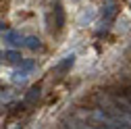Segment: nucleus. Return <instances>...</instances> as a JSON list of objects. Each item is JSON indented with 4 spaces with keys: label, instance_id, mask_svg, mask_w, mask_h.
<instances>
[{
    "label": "nucleus",
    "instance_id": "obj_4",
    "mask_svg": "<svg viewBox=\"0 0 131 129\" xmlns=\"http://www.w3.org/2000/svg\"><path fill=\"white\" fill-rule=\"evenodd\" d=\"M6 40H8L10 44H19V42H17V40H19V36H17V34H8V36H6Z\"/></svg>",
    "mask_w": 131,
    "mask_h": 129
},
{
    "label": "nucleus",
    "instance_id": "obj_2",
    "mask_svg": "<svg viewBox=\"0 0 131 129\" xmlns=\"http://www.w3.org/2000/svg\"><path fill=\"white\" fill-rule=\"evenodd\" d=\"M27 44H29V48H40V40H36V38H29Z\"/></svg>",
    "mask_w": 131,
    "mask_h": 129
},
{
    "label": "nucleus",
    "instance_id": "obj_1",
    "mask_svg": "<svg viewBox=\"0 0 131 129\" xmlns=\"http://www.w3.org/2000/svg\"><path fill=\"white\" fill-rule=\"evenodd\" d=\"M6 58H8L10 62H17L21 56H19V52H15V50H8V52H6Z\"/></svg>",
    "mask_w": 131,
    "mask_h": 129
},
{
    "label": "nucleus",
    "instance_id": "obj_3",
    "mask_svg": "<svg viewBox=\"0 0 131 129\" xmlns=\"http://www.w3.org/2000/svg\"><path fill=\"white\" fill-rule=\"evenodd\" d=\"M112 15H114V4L108 2V4H106V17H112Z\"/></svg>",
    "mask_w": 131,
    "mask_h": 129
},
{
    "label": "nucleus",
    "instance_id": "obj_5",
    "mask_svg": "<svg viewBox=\"0 0 131 129\" xmlns=\"http://www.w3.org/2000/svg\"><path fill=\"white\" fill-rule=\"evenodd\" d=\"M2 27H4V25H2V23H0V29H2Z\"/></svg>",
    "mask_w": 131,
    "mask_h": 129
}]
</instances>
